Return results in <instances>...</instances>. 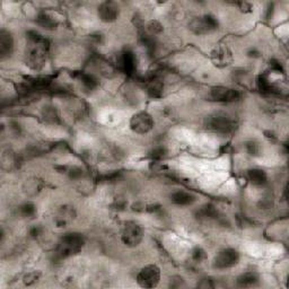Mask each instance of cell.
<instances>
[{
  "label": "cell",
  "mask_w": 289,
  "mask_h": 289,
  "mask_svg": "<svg viewBox=\"0 0 289 289\" xmlns=\"http://www.w3.org/2000/svg\"><path fill=\"white\" fill-rule=\"evenodd\" d=\"M206 257V253H205V251H203L201 249H195L194 251H193V259L195 260V261H203L204 259Z\"/></svg>",
  "instance_id": "23"
},
{
  "label": "cell",
  "mask_w": 289,
  "mask_h": 289,
  "mask_svg": "<svg viewBox=\"0 0 289 289\" xmlns=\"http://www.w3.org/2000/svg\"><path fill=\"white\" fill-rule=\"evenodd\" d=\"M119 14H120V8L115 3L105 2L100 5L99 16L103 22H113L119 17Z\"/></svg>",
  "instance_id": "10"
},
{
  "label": "cell",
  "mask_w": 289,
  "mask_h": 289,
  "mask_svg": "<svg viewBox=\"0 0 289 289\" xmlns=\"http://www.w3.org/2000/svg\"><path fill=\"white\" fill-rule=\"evenodd\" d=\"M163 91V85L158 80H151L148 85V92L152 96H159Z\"/></svg>",
  "instance_id": "18"
},
{
  "label": "cell",
  "mask_w": 289,
  "mask_h": 289,
  "mask_svg": "<svg viewBox=\"0 0 289 289\" xmlns=\"http://www.w3.org/2000/svg\"><path fill=\"white\" fill-rule=\"evenodd\" d=\"M48 53V43L46 40L38 33H32L28 36L27 44V63L34 69L42 67Z\"/></svg>",
  "instance_id": "1"
},
{
  "label": "cell",
  "mask_w": 289,
  "mask_h": 289,
  "mask_svg": "<svg viewBox=\"0 0 289 289\" xmlns=\"http://www.w3.org/2000/svg\"><path fill=\"white\" fill-rule=\"evenodd\" d=\"M171 201L174 205L185 207V206L193 205L197 201V197L193 193L189 192V191L178 190L171 194Z\"/></svg>",
  "instance_id": "11"
},
{
  "label": "cell",
  "mask_w": 289,
  "mask_h": 289,
  "mask_svg": "<svg viewBox=\"0 0 289 289\" xmlns=\"http://www.w3.org/2000/svg\"><path fill=\"white\" fill-rule=\"evenodd\" d=\"M82 174H84V172H82V169L79 167H72L69 171V175L71 179H80L82 177Z\"/></svg>",
  "instance_id": "22"
},
{
  "label": "cell",
  "mask_w": 289,
  "mask_h": 289,
  "mask_svg": "<svg viewBox=\"0 0 289 289\" xmlns=\"http://www.w3.org/2000/svg\"><path fill=\"white\" fill-rule=\"evenodd\" d=\"M84 237L80 234H66L61 237L58 246H56L55 253L60 259H66V257H69L76 254V253H78L82 249V246H84Z\"/></svg>",
  "instance_id": "2"
},
{
  "label": "cell",
  "mask_w": 289,
  "mask_h": 289,
  "mask_svg": "<svg viewBox=\"0 0 289 289\" xmlns=\"http://www.w3.org/2000/svg\"><path fill=\"white\" fill-rule=\"evenodd\" d=\"M210 95L214 100L219 102H234L240 99V93L236 90L228 89V87L218 86L214 87L210 91Z\"/></svg>",
  "instance_id": "9"
},
{
  "label": "cell",
  "mask_w": 289,
  "mask_h": 289,
  "mask_svg": "<svg viewBox=\"0 0 289 289\" xmlns=\"http://www.w3.org/2000/svg\"><path fill=\"white\" fill-rule=\"evenodd\" d=\"M161 280V270L155 265H148L139 271L137 276L138 285L143 288H154Z\"/></svg>",
  "instance_id": "5"
},
{
  "label": "cell",
  "mask_w": 289,
  "mask_h": 289,
  "mask_svg": "<svg viewBox=\"0 0 289 289\" xmlns=\"http://www.w3.org/2000/svg\"><path fill=\"white\" fill-rule=\"evenodd\" d=\"M39 279V275H36V272H32V273H28V275L25 277V283L26 285H33V283H35L36 281H38Z\"/></svg>",
  "instance_id": "21"
},
{
  "label": "cell",
  "mask_w": 289,
  "mask_h": 289,
  "mask_svg": "<svg viewBox=\"0 0 289 289\" xmlns=\"http://www.w3.org/2000/svg\"><path fill=\"white\" fill-rule=\"evenodd\" d=\"M20 214L23 217H32L36 213V208L33 204H24L22 207H20Z\"/></svg>",
  "instance_id": "19"
},
{
  "label": "cell",
  "mask_w": 289,
  "mask_h": 289,
  "mask_svg": "<svg viewBox=\"0 0 289 289\" xmlns=\"http://www.w3.org/2000/svg\"><path fill=\"white\" fill-rule=\"evenodd\" d=\"M143 239V230L142 227L137 224L136 221H128L125 224L122 229L121 240L123 244L129 247H135L140 244Z\"/></svg>",
  "instance_id": "3"
},
{
  "label": "cell",
  "mask_w": 289,
  "mask_h": 289,
  "mask_svg": "<svg viewBox=\"0 0 289 289\" xmlns=\"http://www.w3.org/2000/svg\"><path fill=\"white\" fill-rule=\"evenodd\" d=\"M189 26L194 34L203 35L211 33L213 31H215L217 26H218V22L211 15H205V16L193 18L190 22Z\"/></svg>",
  "instance_id": "6"
},
{
  "label": "cell",
  "mask_w": 289,
  "mask_h": 289,
  "mask_svg": "<svg viewBox=\"0 0 289 289\" xmlns=\"http://www.w3.org/2000/svg\"><path fill=\"white\" fill-rule=\"evenodd\" d=\"M130 128L138 135H146L154 128V120L149 113L143 111L138 112L131 118Z\"/></svg>",
  "instance_id": "7"
},
{
  "label": "cell",
  "mask_w": 289,
  "mask_h": 289,
  "mask_svg": "<svg viewBox=\"0 0 289 289\" xmlns=\"http://www.w3.org/2000/svg\"><path fill=\"white\" fill-rule=\"evenodd\" d=\"M217 215H218V211H217L214 205H210V204L203 206V207H201L197 213V216L200 219H206V220L214 219L216 218Z\"/></svg>",
  "instance_id": "16"
},
{
  "label": "cell",
  "mask_w": 289,
  "mask_h": 289,
  "mask_svg": "<svg viewBox=\"0 0 289 289\" xmlns=\"http://www.w3.org/2000/svg\"><path fill=\"white\" fill-rule=\"evenodd\" d=\"M247 178L251 181L252 184L261 187L265 185L268 182V175L265 171H262L260 168H251L247 171Z\"/></svg>",
  "instance_id": "14"
},
{
  "label": "cell",
  "mask_w": 289,
  "mask_h": 289,
  "mask_svg": "<svg viewBox=\"0 0 289 289\" xmlns=\"http://www.w3.org/2000/svg\"><path fill=\"white\" fill-rule=\"evenodd\" d=\"M38 23H39L40 26H42L43 28H46V30H52L56 26L55 20L46 14H41L40 15L39 18H38Z\"/></svg>",
  "instance_id": "17"
},
{
  "label": "cell",
  "mask_w": 289,
  "mask_h": 289,
  "mask_svg": "<svg viewBox=\"0 0 289 289\" xmlns=\"http://www.w3.org/2000/svg\"><path fill=\"white\" fill-rule=\"evenodd\" d=\"M246 148H247V152H249L250 155H253V156H255V155L259 154L260 152V147H259V144H257L256 142H249L246 144Z\"/></svg>",
  "instance_id": "20"
},
{
  "label": "cell",
  "mask_w": 289,
  "mask_h": 289,
  "mask_svg": "<svg viewBox=\"0 0 289 289\" xmlns=\"http://www.w3.org/2000/svg\"><path fill=\"white\" fill-rule=\"evenodd\" d=\"M240 261V253L235 249H224L214 257L213 267L218 270H226L235 267Z\"/></svg>",
  "instance_id": "4"
},
{
  "label": "cell",
  "mask_w": 289,
  "mask_h": 289,
  "mask_svg": "<svg viewBox=\"0 0 289 289\" xmlns=\"http://www.w3.org/2000/svg\"><path fill=\"white\" fill-rule=\"evenodd\" d=\"M121 68L125 70L127 74H132L133 71L136 69V56L133 54L131 51H126L125 53L122 54L121 56V61H120Z\"/></svg>",
  "instance_id": "15"
},
{
  "label": "cell",
  "mask_w": 289,
  "mask_h": 289,
  "mask_svg": "<svg viewBox=\"0 0 289 289\" xmlns=\"http://www.w3.org/2000/svg\"><path fill=\"white\" fill-rule=\"evenodd\" d=\"M259 280L260 277L256 272L249 271L242 273V275L237 278V285L240 287H253L257 285Z\"/></svg>",
  "instance_id": "13"
},
{
  "label": "cell",
  "mask_w": 289,
  "mask_h": 289,
  "mask_svg": "<svg viewBox=\"0 0 289 289\" xmlns=\"http://www.w3.org/2000/svg\"><path fill=\"white\" fill-rule=\"evenodd\" d=\"M14 49V39L12 34L3 30L0 33V56L5 60L12 54Z\"/></svg>",
  "instance_id": "12"
},
{
  "label": "cell",
  "mask_w": 289,
  "mask_h": 289,
  "mask_svg": "<svg viewBox=\"0 0 289 289\" xmlns=\"http://www.w3.org/2000/svg\"><path fill=\"white\" fill-rule=\"evenodd\" d=\"M208 127L218 133H229L234 130V121L224 114V113H217L211 115L208 120Z\"/></svg>",
  "instance_id": "8"
}]
</instances>
